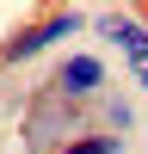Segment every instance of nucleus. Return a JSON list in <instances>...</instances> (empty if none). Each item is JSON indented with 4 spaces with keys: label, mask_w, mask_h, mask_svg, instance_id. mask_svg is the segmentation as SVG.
<instances>
[{
    "label": "nucleus",
    "mask_w": 148,
    "mask_h": 154,
    "mask_svg": "<svg viewBox=\"0 0 148 154\" xmlns=\"http://www.w3.org/2000/svg\"><path fill=\"white\" fill-rule=\"evenodd\" d=\"M93 49H117V62H130L136 49H148V12L142 6H93Z\"/></svg>",
    "instance_id": "nucleus-3"
},
{
    "label": "nucleus",
    "mask_w": 148,
    "mask_h": 154,
    "mask_svg": "<svg viewBox=\"0 0 148 154\" xmlns=\"http://www.w3.org/2000/svg\"><path fill=\"white\" fill-rule=\"evenodd\" d=\"M68 37H93V6H49L37 19H19L0 37V68H25V62H56Z\"/></svg>",
    "instance_id": "nucleus-1"
},
{
    "label": "nucleus",
    "mask_w": 148,
    "mask_h": 154,
    "mask_svg": "<svg viewBox=\"0 0 148 154\" xmlns=\"http://www.w3.org/2000/svg\"><path fill=\"white\" fill-rule=\"evenodd\" d=\"M111 86H117L111 56H105V49H93V43L62 49V56L49 62V74H43V93H49V99H62V105H80V111H93Z\"/></svg>",
    "instance_id": "nucleus-2"
},
{
    "label": "nucleus",
    "mask_w": 148,
    "mask_h": 154,
    "mask_svg": "<svg viewBox=\"0 0 148 154\" xmlns=\"http://www.w3.org/2000/svg\"><path fill=\"white\" fill-rule=\"evenodd\" d=\"M142 154H148V123H142Z\"/></svg>",
    "instance_id": "nucleus-6"
},
{
    "label": "nucleus",
    "mask_w": 148,
    "mask_h": 154,
    "mask_svg": "<svg viewBox=\"0 0 148 154\" xmlns=\"http://www.w3.org/2000/svg\"><path fill=\"white\" fill-rule=\"evenodd\" d=\"M142 123H148V99L136 86H111L93 105V130H105V136H136Z\"/></svg>",
    "instance_id": "nucleus-4"
},
{
    "label": "nucleus",
    "mask_w": 148,
    "mask_h": 154,
    "mask_svg": "<svg viewBox=\"0 0 148 154\" xmlns=\"http://www.w3.org/2000/svg\"><path fill=\"white\" fill-rule=\"evenodd\" d=\"M56 154H130V136L93 130V136H80V142H68V148H56Z\"/></svg>",
    "instance_id": "nucleus-5"
}]
</instances>
